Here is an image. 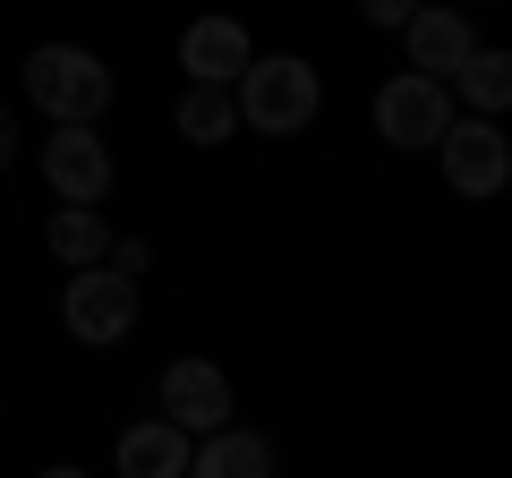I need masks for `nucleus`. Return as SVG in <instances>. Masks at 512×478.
<instances>
[{
  "label": "nucleus",
  "mask_w": 512,
  "mask_h": 478,
  "mask_svg": "<svg viewBox=\"0 0 512 478\" xmlns=\"http://www.w3.org/2000/svg\"><path fill=\"white\" fill-rule=\"evenodd\" d=\"M410 9H419V0H359V18H367V26H402Z\"/></svg>",
  "instance_id": "dca6fc26"
},
{
  "label": "nucleus",
  "mask_w": 512,
  "mask_h": 478,
  "mask_svg": "<svg viewBox=\"0 0 512 478\" xmlns=\"http://www.w3.org/2000/svg\"><path fill=\"white\" fill-rule=\"evenodd\" d=\"M18 154V120H9V103H0V163Z\"/></svg>",
  "instance_id": "f3484780"
},
{
  "label": "nucleus",
  "mask_w": 512,
  "mask_h": 478,
  "mask_svg": "<svg viewBox=\"0 0 512 478\" xmlns=\"http://www.w3.org/2000/svg\"><path fill=\"white\" fill-rule=\"evenodd\" d=\"M256 60V43H248V26L239 18H188L180 26V77H197V86H231L239 69Z\"/></svg>",
  "instance_id": "6e6552de"
},
{
  "label": "nucleus",
  "mask_w": 512,
  "mask_h": 478,
  "mask_svg": "<svg viewBox=\"0 0 512 478\" xmlns=\"http://www.w3.org/2000/svg\"><path fill=\"white\" fill-rule=\"evenodd\" d=\"M444 86H461V103H470V111H487V120H495V111L512 103V52H487V43H478V52L461 60V69L444 77Z\"/></svg>",
  "instance_id": "4468645a"
},
{
  "label": "nucleus",
  "mask_w": 512,
  "mask_h": 478,
  "mask_svg": "<svg viewBox=\"0 0 512 478\" xmlns=\"http://www.w3.org/2000/svg\"><path fill=\"white\" fill-rule=\"evenodd\" d=\"M444 120H453V86L444 77L410 69V77H384L376 86V137L393 154H427L444 137Z\"/></svg>",
  "instance_id": "20e7f679"
},
{
  "label": "nucleus",
  "mask_w": 512,
  "mask_h": 478,
  "mask_svg": "<svg viewBox=\"0 0 512 478\" xmlns=\"http://www.w3.org/2000/svg\"><path fill=\"white\" fill-rule=\"evenodd\" d=\"M427 154L444 163L453 197H495V188L512 180V146H504V129H495L487 111H470V120H444V137H436Z\"/></svg>",
  "instance_id": "423d86ee"
},
{
  "label": "nucleus",
  "mask_w": 512,
  "mask_h": 478,
  "mask_svg": "<svg viewBox=\"0 0 512 478\" xmlns=\"http://www.w3.org/2000/svg\"><path fill=\"white\" fill-rule=\"evenodd\" d=\"M180 137L188 146H231V129H239V103H231V86H197L188 77V94H180Z\"/></svg>",
  "instance_id": "ddd939ff"
},
{
  "label": "nucleus",
  "mask_w": 512,
  "mask_h": 478,
  "mask_svg": "<svg viewBox=\"0 0 512 478\" xmlns=\"http://www.w3.org/2000/svg\"><path fill=\"white\" fill-rule=\"evenodd\" d=\"M43 239H52V257H60V265H94V257L111 248V214H103V205L60 197V214L43 222Z\"/></svg>",
  "instance_id": "f8f14e48"
},
{
  "label": "nucleus",
  "mask_w": 512,
  "mask_h": 478,
  "mask_svg": "<svg viewBox=\"0 0 512 478\" xmlns=\"http://www.w3.org/2000/svg\"><path fill=\"white\" fill-rule=\"evenodd\" d=\"M137 274H120L111 257H94V265H77L69 274V291H60V325H69V342H86V350H120L128 333H137Z\"/></svg>",
  "instance_id": "7ed1b4c3"
},
{
  "label": "nucleus",
  "mask_w": 512,
  "mask_h": 478,
  "mask_svg": "<svg viewBox=\"0 0 512 478\" xmlns=\"http://www.w3.org/2000/svg\"><path fill=\"white\" fill-rule=\"evenodd\" d=\"M103 257H111V265H120V274H146V265H154V248H146V239H111Z\"/></svg>",
  "instance_id": "2eb2a0df"
},
{
  "label": "nucleus",
  "mask_w": 512,
  "mask_h": 478,
  "mask_svg": "<svg viewBox=\"0 0 512 478\" xmlns=\"http://www.w3.org/2000/svg\"><path fill=\"white\" fill-rule=\"evenodd\" d=\"M154 402H163V419H180L188 436H205V427H222L231 419V376L214 368V359H171L163 376H154Z\"/></svg>",
  "instance_id": "0eeeda50"
},
{
  "label": "nucleus",
  "mask_w": 512,
  "mask_h": 478,
  "mask_svg": "<svg viewBox=\"0 0 512 478\" xmlns=\"http://www.w3.org/2000/svg\"><path fill=\"white\" fill-rule=\"evenodd\" d=\"M43 188L52 197H77V205H103L111 197V137L94 129V120H52V137H43Z\"/></svg>",
  "instance_id": "39448f33"
},
{
  "label": "nucleus",
  "mask_w": 512,
  "mask_h": 478,
  "mask_svg": "<svg viewBox=\"0 0 512 478\" xmlns=\"http://www.w3.org/2000/svg\"><path fill=\"white\" fill-rule=\"evenodd\" d=\"M274 461H282V453H274V436H256V427H231V419L205 427V436L188 444V478H265Z\"/></svg>",
  "instance_id": "9b49d317"
},
{
  "label": "nucleus",
  "mask_w": 512,
  "mask_h": 478,
  "mask_svg": "<svg viewBox=\"0 0 512 478\" xmlns=\"http://www.w3.org/2000/svg\"><path fill=\"white\" fill-rule=\"evenodd\" d=\"M188 427L180 419H137L120 427V444H111V470L120 478H188Z\"/></svg>",
  "instance_id": "9d476101"
},
{
  "label": "nucleus",
  "mask_w": 512,
  "mask_h": 478,
  "mask_svg": "<svg viewBox=\"0 0 512 478\" xmlns=\"http://www.w3.org/2000/svg\"><path fill=\"white\" fill-rule=\"evenodd\" d=\"M402 43H410V69H427V77H453L461 60L478 52V26H470V9H410L402 18Z\"/></svg>",
  "instance_id": "1a4fd4ad"
},
{
  "label": "nucleus",
  "mask_w": 512,
  "mask_h": 478,
  "mask_svg": "<svg viewBox=\"0 0 512 478\" xmlns=\"http://www.w3.org/2000/svg\"><path fill=\"white\" fill-rule=\"evenodd\" d=\"M231 103H239V129H256V137H299L316 111H325V77H316L299 52H256L248 69L231 77Z\"/></svg>",
  "instance_id": "f257e3e1"
},
{
  "label": "nucleus",
  "mask_w": 512,
  "mask_h": 478,
  "mask_svg": "<svg viewBox=\"0 0 512 478\" xmlns=\"http://www.w3.org/2000/svg\"><path fill=\"white\" fill-rule=\"evenodd\" d=\"M111 94H120V77H111V60L86 52V43H35V52H26V103H35L43 120H103Z\"/></svg>",
  "instance_id": "f03ea898"
}]
</instances>
